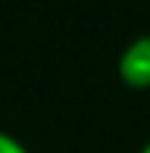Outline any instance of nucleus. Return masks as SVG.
I'll return each instance as SVG.
<instances>
[{
	"mask_svg": "<svg viewBox=\"0 0 150 153\" xmlns=\"http://www.w3.org/2000/svg\"><path fill=\"white\" fill-rule=\"evenodd\" d=\"M119 78L128 88H150V34H141L122 50Z\"/></svg>",
	"mask_w": 150,
	"mask_h": 153,
	"instance_id": "1",
	"label": "nucleus"
},
{
	"mask_svg": "<svg viewBox=\"0 0 150 153\" xmlns=\"http://www.w3.org/2000/svg\"><path fill=\"white\" fill-rule=\"evenodd\" d=\"M0 153H28V147L19 137H13L10 131H0Z\"/></svg>",
	"mask_w": 150,
	"mask_h": 153,
	"instance_id": "2",
	"label": "nucleus"
},
{
	"mask_svg": "<svg viewBox=\"0 0 150 153\" xmlns=\"http://www.w3.org/2000/svg\"><path fill=\"white\" fill-rule=\"evenodd\" d=\"M138 153H150V141H147V144H144V147H141Z\"/></svg>",
	"mask_w": 150,
	"mask_h": 153,
	"instance_id": "3",
	"label": "nucleus"
}]
</instances>
